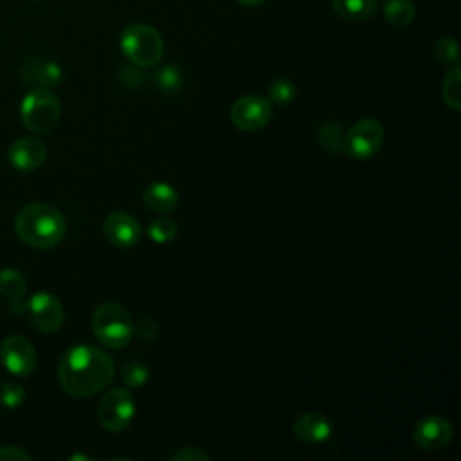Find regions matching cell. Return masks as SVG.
<instances>
[{"label":"cell","mask_w":461,"mask_h":461,"mask_svg":"<svg viewBox=\"0 0 461 461\" xmlns=\"http://www.w3.org/2000/svg\"><path fill=\"white\" fill-rule=\"evenodd\" d=\"M113 378L112 358L97 346L77 344L67 349L58 364V382L74 398H88Z\"/></svg>","instance_id":"6da1fadb"},{"label":"cell","mask_w":461,"mask_h":461,"mask_svg":"<svg viewBox=\"0 0 461 461\" xmlns=\"http://www.w3.org/2000/svg\"><path fill=\"white\" fill-rule=\"evenodd\" d=\"M65 218L61 211L49 203H27L14 218V230L22 241L34 249H50L65 236Z\"/></svg>","instance_id":"7a4b0ae2"},{"label":"cell","mask_w":461,"mask_h":461,"mask_svg":"<svg viewBox=\"0 0 461 461\" xmlns=\"http://www.w3.org/2000/svg\"><path fill=\"white\" fill-rule=\"evenodd\" d=\"M121 50L130 63L148 68L160 61L164 41L155 27L148 23H131L121 34Z\"/></svg>","instance_id":"3957f363"},{"label":"cell","mask_w":461,"mask_h":461,"mask_svg":"<svg viewBox=\"0 0 461 461\" xmlns=\"http://www.w3.org/2000/svg\"><path fill=\"white\" fill-rule=\"evenodd\" d=\"M92 330L95 339L106 348H122L133 335L130 312L119 303H101L92 313Z\"/></svg>","instance_id":"277c9868"},{"label":"cell","mask_w":461,"mask_h":461,"mask_svg":"<svg viewBox=\"0 0 461 461\" xmlns=\"http://www.w3.org/2000/svg\"><path fill=\"white\" fill-rule=\"evenodd\" d=\"M59 113V101L49 88L34 86L20 103L22 124L32 133L50 131L58 124Z\"/></svg>","instance_id":"5b68a950"},{"label":"cell","mask_w":461,"mask_h":461,"mask_svg":"<svg viewBox=\"0 0 461 461\" xmlns=\"http://www.w3.org/2000/svg\"><path fill=\"white\" fill-rule=\"evenodd\" d=\"M135 418V400L124 387L108 389L97 405V420L108 432L126 430Z\"/></svg>","instance_id":"8992f818"},{"label":"cell","mask_w":461,"mask_h":461,"mask_svg":"<svg viewBox=\"0 0 461 461\" xmlns=\"http://www.w3.org/2000/svg\"><path fill=\"white\" fill-rule=\"evenodd\" d=\"M384 126L376 119L357 121L342 137V151L353 160H367L376 155L384 144Z\"/></svg>","instance_id":"52a82bcc"},{"label":"cell","mask_w":461,"mask_h":461,"mask_svg":"<svg viewBox=\"0 0 461 461\" xmlns=\"http://www.w3.org/2000/svg\"><path fill=\"white\" fill-rule=\"evenodd\" d=\"M272 119V103L261 95H243L230 106V121L238 130L258 131Z\"/></svg>","instance_id":"ba28073f"},{"label":"cell","mask_w":461,"mask_h":461,"mask_svg":"<svg viewBox=\"0 0 461 461\" xmlns=\"http://www.w3.org/2000/svg\"><path fill=\"white\" fill-rule=\"evenodd\" d=\"M452 434V423L445 416L429 414L416 421L412 429V441L421 450L438 452L450 443Z\"/></svg>","instance_id":"9c48e42d"},{"label":"cell","mask_w":461,"mask_h":461,"mask_svg":"<svg viewBox=\"0 0 461 461\" xmlns=\"http://www.w3.org/2000/svg\"><path fill=\"white\" fill-rule=\"evenodd\" d=\"M0 362L14 376H29L36 367V349L22 335H11L0 344Z\"/></svg>","instance_id":"30bf717a"},{"label":"cell","mask_w":461,"mask_h":461,"mask_svg":"<svg viewBox=\"0 0 461 461\" xmlns=\"http://www.w3.org/2000/svg\"><path fill=\"white\" fill-rule=\"evenodd\" d=\"M25 312L29 313L32 326L43 333L58 331L65 319V310L59 299L47 292L34 294L29 303H25Z\"/></svg>","instance_id":"8fae6325"},{"label":"cell","mask_w":461,"mask_h":461,"mask_svg":"<svg viewBox=\"0 0 461 461\" xmlns=\"http://www.w3.org/2000/svg\"><path fill=\"white\" fill-rule=\"evenodd\" d=\"M104 238L121 249L135 247L142 236L140 223L128 212H110L103 221Z\"/></svg>","instance_id":"7c38bea8"},{"label":"cell","mask_w":461,"mask_h":461,"mask_svg":"<svg viewBox=\"0 0 461 461\" xmlns=\"http://www.w3.org/2000/svg\"><path fill=\"white\" fill-rule=\"evenodd\" d=\"M7 158L11 166L20 171H34L45 162L47 148L40 139L22 137L9 146Z\"/></svg>","instance_id":"4fadbf2b"},{"label":"cell","mask_w":461,"mask_h":461,"mask_svg":"<svg viewBox=\"0 0 461 461\" xmlns=\"http://www.w3.org/2000/svg\"><path fill=\"white\" fill-rule=\"evenodd\" d=\"M333 425L322 412H304L294 421V434L301 443L319 445L331 436Z\"/></svg>","instance_id":"5bb4252c"},{"label":"cell","mask_w":461,"mask_h":461,"mask_svg":"<svg viewBox=\"0 0 461 461\" xmlns=\"http://www.w3.org/2000/svg\"><path fill=\"white\" fill-rule=\"evenodd\" d=\"M22 77L25 83H31L41 88H52L61 83L63 70L56 61H34V63L23 65Z\"/></svg>","instance_id":"9a60e30c"},{"label":"cell","mask_w":461,"mask_h":461,"mask_svg":"<svg viewBox=\"0 0 461 461\" xmlns=\"http://www.w3.org/2000/svg\"><path fill=\"white\" fill-rule=\"evenodd\" d=\"M144 205L153 212H171L178 203V193L166 182H153L142 191Z\"/></svg>","instance_id":"2e32d148"},{"label":"cell","mask_w":461,"mask_h":461,"mask_svg":"<svg viewBox=\"0 0 461 461\" xmlns=\"http://www.w3.org/2000/svg\"><path fill=\"white\" fill-rule=\"evenodd\" d=\"M331 7L348 22H364L376 13L378 0H331Z\"/></svg>","instance_id":"e0dca14e"},{"label":"cell","mask_w":461,"mask_h":461,"mask_svg":"<svg viewBox=\"0 0 461 461\" xmlns=\"http://www.w3.org/2000/svg\"><path fill=\"white\" fill-rule=\"evenodd\" d=\"M384 18L393 27H407L416 18V7L411 0H384Z\"/></svg>","instance_id":"ac0fdd59"},{"label":"cell","mask_w":461,"mask_h":461,"mask_svg":"<svg viewBox=\"0 0 461 461\" xmlns=\"http://www.w3.org/2000/svg\"><path fill=\"white\" fill-rule=\"evenodd\" d=\"M441 99L452 110L461 108V67L457 63L443 77Z\"/></svg>","instance_id":"d6986e66"},{"label":"cell","mask_w":461,"mask_h":461,"mask_svg":"<svg viewBox=\"0 0 461 461\" xmlns=\"http://www.w3.org/2000/svg\"><path fill=\"white\" fill-rule=\"evenodd\" d=\"M0 294L11 301L20 299L25 294V279L22 272L14 268L0 270Z\"/></svg>","instance_id":"ffe728a7"},{"label":"cell","mask_w":461,"mask_h":461,"mask_svg":"<svg viewBox=\"0 0 461 461\" xmlns=\"http://www.w3.org/2000/svg\"><path fill=\"white\" fill-rule=\"evenodd\" d=\"M434 58L443 65H456L459 59V47L452 36H441L432 47Z\"/></svg>","instance_id":"44dd1931"},{"label":"cell","mask_w":461,"mask_h":461,"mask_svg":"<svg viewBox=\"0 0 461 461\" xmlns=\"http://www.w3.org/2000/svg\"><path fill=\"white\" fill-rule=\"evenodd\" d=\"M178 225L175 220L160 216L157 220H153L148 227V236L155 241V243H167L176 236Z\"/></svg>","instance_id":"7402d4cb"},{"label":"cell","mask_w":461,"mask_h":461,"mask_svg":"<svg viewBox=\"0 0 461 461\" xmlns=\"http://www.w3.org/2000/svg\"><path fill=\"white\" fill-rule=\"evenodd\" d=\"M295 97V85L286 79V77H279L276 81L270 83L268 86V101L274 104H290Z\"/></svg>","instance_id":"603a6c76"},{"label":"cell","mask_w":461,"mask_h":461,"mask_svg":"<svg viewBox=\"0 0 461 461\" xmlns=\"http://www.w3.org/2000/svg\"><path fill=\"white\" fill-rule=\"evenodd\" d=\"M342 137H344V133H342L340 124H337V122H333V121L324 122V124L319 128V131H317V139H319L321 146H322L324 149H328V151H337V149H340V148H342Z\"/></svg>","instance_id":"cb8c5ba5"},{"label":"cell","mask_w":461,"mask_h":461,"mask_svg":"<svg viewBox=\"0 0 461 461\" xmlns=\"http://www.w3.org/2000/svg\"><path fill=\"white\" fill-rule=\"evenodd\" d=\"M25 400V391L16 382H4L0 384V405L14 409L20 407Z\"/></svg>","instance_id":"d4e9b609"},{"label":"cell","mask_w":461,"mask_h":461,"mask_svg":"<svg viewBox=\"0 0 461 461\" xmlns=\"http://www.w3.org/2000/svg\"><path fill=\"white\" fill-rule=\"evenodd\" d=\"M155 79H157L158 88L164 90V92H176V90L180 88V85H182L180 70H178V67H175V65H166V67H162V68L157 72Z\"/></svg>","instance_id":"484cf974"},{"label":"cell","mask_w":461,"mask_h":461,"mask_svg":"<svg viewBox=\"0 0 461 461\" xmlns=\"http://www.w3.org/2000/svg\"><path fill=\"white\" fill-rule=\"evenodd\" d=\"M122 380L130 387H140L148 380V367L140 362H130L122 369Z\"/></svg>","instance_id":"4316f807"},{"label":"cell","mask_w":461,"mask_h":461,"mask_svg":"<svg viewBox=\"0 0 461 461\" xmlns=\"http://www.w3.org/2000/svg\"><path fill=\"white\" fill-rule=\"evenodd\" d=\"M209 454L200 447H184L171 454V461H209Z\"/></svg>","instance_id":"83f0119b"},{"label":"cell","mask_w":461,"mask_h":461,"mask_svg":"<svg viewBox=\"0 0 461 461\" xmlns=\"http://www.w3.org/2000/svg\"><path fill=\"white\" fill-rule=\"evenodd\" d=\"M133 333H137L140 339L149 340V339H153V337L158 333V326H157V322L151 321L149 317H144V319H140V321L133 326Z\"/></svg>","instance_id":"f1b7e54d"},{"label":"cell","mask_w":461,"mask_h":461,"mask_svg":"<svg viewBox=\"0 0 461 461\" xmlns=\"http://www.w3.org/2000/svg\"><path fill=\"white\" fill-rule=\"evenodd\" d=\"M0 461H31V456L14 445L0 447Z\"/></svg>","instance_id":"f546056e"},{"label":"cell","mask_w":461,"mask_h":461,"mask_svg":"<svg viewBox=\"0 0 461 461\" xmlns=\"http://www.w3.org/2000/svg\"><path fill=\"white\" fill-rule=\"evenodd\" d=\"M241 5H245V7H258V5H261V4H265L267 0H238Z\"/></svg>","instance_id":"4dcf8cb0"},{"label":"cell","mask_w":461,"mask_h":461,"mask_svg":"<svg viewBox=\"0 0 461 461\" xmlns=\"http://www.w3.org/2000/svg\"><path fill=\"white\" fill-rule=\"evenodd\" d=\"M70 459H92L90 456H83V454H76V456H70Z\"/></svg>","instance_id":"1f68e13d"}]
</instances>
